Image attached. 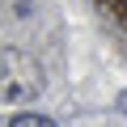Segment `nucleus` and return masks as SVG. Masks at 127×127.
Wrapping results in <instances>:
<instances>
[{
  "instance_id": "f03ea898",
  "label": "nucleus",
  "mask_w": 127,
  "mask_h": 127,
  "mask_svg": "<svg viewBox=\"0 0 127 127\" xmlns=\"http://www.w3.org/2000/svg\"><path fill=\"white\" fill-rule=\"evenodd\" d=\"M9 127H55V123H51L47 114H13Z\"/></svg>"
},
{
  "instance_id": "f257e3e1",
  "label": "nucleus",
  "mask_w": 127,
  "mask_h": 127,
  "mask_svg": "<svg viewBox=\"0 0 127 127\" xmlns=\"http://www.w3.org/2000/svg\"><path fill=\"white\" fill-rule=\"evenodd\" d=\"M97 9H102L106 17H114V21L127 30V0H97Z\"/></svg>"
}]
</instances>
